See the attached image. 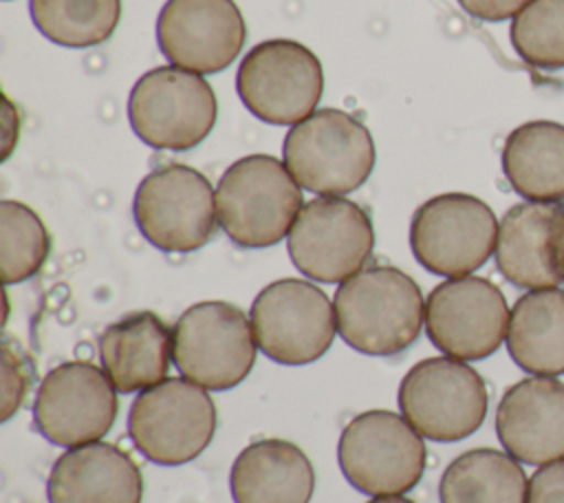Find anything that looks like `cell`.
I'll return each instance as SVG.
<instances>
[{
    "mask_svg": "<svg viewBox=\"0 0 564 503\" xmlns=\"http://www.w3.org/2000/svg\"><path fill=\"white\" fill-rule=\"evenodd\" d=\"M335 322L341 340L366 355H397L421 333L425 302L405 271L375 265L344 280L335 291Z\"/></svg>",
    "mask_w": 564,
    "mask_h": 503,
    "instance_id": "cell-1",
    "label": "cell"
},
{
    "mask_svg": "<svg viewBox=\"0 0 564 503\" xmlns=\"http://www.w3.org/2000/svg\"><path fill=\"white\" fill-rule=\"evenodd\" d=\"M302 185L271 154H247L231 163L216 188V212L225 234L240 247H269L289 236Z\"/></svg>",
    "mask_w": 564,
    "mask_h": 503,
    "instance_id": "cell-2",
    "label": "cell"
},
{
    "mask_svg": "<svg viewBox=\"0 0 564 503\" xmlns=\"http://www.w3.org/2000/svg\"><path fill=\"white\" fill-rule=\"evenodd\" d=\"M282 154L293 179L322 196L357 190L375 168L370 130L337 108H319L295 124L284 137Z\"/></svg>",
    "mask_w": 564,
    "mask_h": 503,
    "instance_id": "cell-3",
    "label": "cell"
},
{
    "mask_svg": "<svg viewBox=\"0 0 564 503\" xmlns=\"http://www.w3.org/2000/svg\"><path fill=\"white\" fill-rule=\"evenodd\" d=\"M216 404L207 388L187 377H165L141 390L128 413L137 450L159 465L196 459L214 439Z\"/></svg>",
    "mask_w": 564,
    "mask_h": 503,
    "instance_id": "cell-4",
    "label": "cell"
},
{
    "mask_svg": "<svg viewBox=\"0 0 564 503\" xmlns=\"http://www.w3.org/2000/svg\"><path fill=\"white\" fill-rule=\"evenodd\" d=\"M337 461L352 488L370 496H390L421 481L427 448L403 415L366 410L344 426Z\"/></svg>",
    "mask_w": 564,
    "mask_h": 503,
    "instance_id": "cell-5",
    "label": "cell"
},
{
    "mask_svg": "<svg viewBox=\"0 0 564 503\" xmlns=\"http://www.w3.org/2000/svg\"><path fill=\"white\" fill-rule=\"evenodd\" d=\"M256 349L251 320L223 300L192 304L172 329V362L207 390L238 386L253 368Z\"/></svg>",
    "mask_w": 564,
    "mask_h": 503,
    "instance_id": "cell-6",
    "label": "cell"
},
{
    "mask_svg": "<svg viewBox=\"0 0 564 503\" xmlns=\"http://www.w3.org/2000/svg\"><path fill=\"white\" fill-rule=\"evenodd\" d=\"M218 104L214 88L198 73L156 66L130 90L128 119L134 135L159 150H189L214 128Z\"/></svg>",
    "mask_w": 564,
    "mask_h": 503,
    "instance_id": "cell-7",
    "label": "cell"
},
{
    "mask_svg": "<svg viewBox=\"0 0 564 503\" xmlns=\"http://www.w3.org/2000/svg\"><path fill=\"white\" fill-rule=\"evenodd\" d=\"M397 402L421 437L458 441L480 428L489 397L480 373L447 355L416 362L401 379Z\"/></svg>",
    "mask_w": 564,
    "mask_h": 503,
    "instance_id": "cell-8",
    "label": "cell"
},
{
    "mask_svg": "<svg viewBox=\"0 0 564 503\" xmlns=\"http://www.w3.org/2000/svg\"><path fill=\"white\" fill-rule=\"evenodd\" d=\"M498 221L478 196L447 192L416 207L410 223L414 258L436 276L460 278L482 267L496 252Z\"/></svg>",
    "mask_w": 564,
    "mask_h": 503,
    "instance_id": "cell-9",
    "label": "cell"
},
{
    "mask_svg": "<svg viewBox=\"0 0 564 503\" xmlns=\"http://www.w3.org/2000/svg\"><path fill=\"white\" fill-rule=\"evenodd\" d=\"M236 88L258 119L295 126L313 115L322 99V62L295 40H264L242 57Z\"/></svg>",
    "mask_w": 564,
    "mask_h": 503,
    "instance_id": "cell-10",
    "label": "cell"
},
{
    "mask_svg": "<svg viewBox=\"0 0 564 503\" xmlns=\"http://www.w3.org/2000/svg\"><path fill=\"white\" fill-rule=\"evenodd\" d=\"M139 232L161 252L200 249L216 232V194L198 170L170 163L139 183L132 203Z\"/></svg>",
    "mask_w": 564,
    "mask_h": 503,
    "instance_id": "cell-11",
    "label": "cell"
},
{
    "mask_svg": "<svg viewBox=\"0 0 564 503\" xmlns=\"http://www.w3.org/2000/svg\"><path fill=\"white\" fill-rule=\"evenodd\" d=\"M258 349L286 366L311 364L322 357L337 331L330 298L313 282L282 278L267 285L249 313Z\"/></svg>",
    "mask_w": 564,
    "mask_h": 503,
    "instance_id": "cell-12",
    "label": "cell"
},
{
    "mask_svg": "<svg viewBox=\"0 0 564 503\" xmlns=\"http://www.w3.org/2000/svg\"><path fill=\"white\" fill-rule=\"evenodd\" d=\"M286 247L293 265L306 278L344 282L361 271L372 254V221L355 201L317 196L300 210Z\"/></svg>",
    "mask_w": 564,
    "mask_h": 503,
    "instance_id": "cell-13",
    "label": "cell"
},
{
    "mask_svg": "<svg viewBox=\"0 0 564 503\" xmlns=\"http://www.w3.org/2000/svg\"><path fill=\"white\" fill-rule=\"evenodd\" d=\"M117 388L88 360L62 362L37 386L33 421L44 439L62 448L99 441L115 424Z\"/></svg>",
    "mask_w": 564,
    "mask_h": 503,
    "instance_id": "cell-14",
    "label": "cell"
},
{
    "mask_svg": "<svg viewBox=\"0 0 564 503\" xmlns=\"http://www.w3.org/2000/svg\"><path fill=\"white\" fill-rule=\"evenodd\" d=\"M505 293L487 278L460 276L436 285L425 300V331L445 355L474 362L489 357L509 331Z\"/></svg>",
    "mask_w": 564,
    "mask_h": 503,
    "instance_id": "cell-15",
    "label": "cell"
},
{
    "mask_svg": "<svg viewBox=\"0 0 564 503\" xmlns=\"http://www.w3.org/2000/svg\"><path fill=\"white\" fill-rule=\"evenodd\" d=\"M247 40L234 0H167L156 20V42L172 66L207 75L227 68Z\"/></svg>",
    "mask_w": 564,
    "mask_h": 503,
    "instance_id": "cell-16",
    "label": "cell"
},
{
    "mask_svg": "<svg viewBox=\"0 0 564 503\" xmlns=\"http://www.w3.org/2000/svg\"><path fill=\"white\" fill-rule=\"evenodd\" d=\"M498 271L522 289L564 282V203L527 201L507 210L496 240Z\"/></svg>",
    "mask_w": 564,
    "mask_h": 503,
    "instance_id": "cell-17",
    "label": "cell"
},
{
    "mask_svg": "<svg viewBox=\"0 0 564 503\" xmlns=\"http://www.w3.org/2000/svg\"><path fill=\"white\" fill-rule=\"evenodd\" d=\"M496 432L520 463L564 459V384L535 375L507 388L496 410Z\"/></svg>",
    "mask_w": 564,
    "mask_h": 503,
    "instance_id": "cell-18",
    "label": "cell"
},
{
    "mask_svg": "<svg viewBox=\"0 0 564 503\" xmlns=\"http://www.w3.org/2000/svg\"><path fill=\"white\" fill-rule=\"evenodd\" d=\"M46 494L51 503H141L143 477L128 452L99 439L53 463Z\"/></svg>",
    "mask_w": 564,
    "mask_h": 503,
    "instance_id": "cell-19",
    "label": "cell"
},
{
    "mask_svg": "<svg viewBox=\"0 0 564 503\" xmlns=\"http://www.w3.org/2000/svg\"><path fill=\"white\" fill-rule=\"evenodd\" d=\"M101 368L119 393H141L165 379L172 331L152 311L128 313L99 338Z\"/></svg>",
    "mask_w": 564,
    "mask_h": 503,
    "instance_id": "cell-20",
    "label": "cell"
},
{
    "mask_svg": "<svg viewBox=\"0 0 564 503\" xmlns=\"http://www.w3.org/2000/svg\"><path fill=\"white\" fill-rule=\"evenodd\" d=\"M234 503H308L315 470L304 450L284 439H260L240 450L231 465Z\"/></svg>",
    "mask_w": 564,
    "mask_h": 503,
    "instance_id": "cell-21",
    "label": "cell"
},
{
    "mask_svg": "<svg viewBox=\"0 0 564 503\" xmlns=\"http://www.w3.org/2000/svg\"><path fill=\"white\" fill-rule=\"evenodd\" d=\"M500 159L509 185L527 201L564 199V124L535 119L513 128Z\"/></svg>",
    "mask_w": 564,
    "mask_h": 503,
    "instance_id": "cell-22",
    "label": "cell"
},
{
    "mask_svg": "<svg viewBox=\"0 0 564 503\" xmlns=\"http://www.w3.org/2000/svg\"><path fill=\"white\" fill-rule=\"evenodd\" d=\"M507 349L533 375L564 373V289H531L511 309Z\"/></svg>",
    "mask_w": 564,
    "mask_h": 503,
    "instance_id": "cell-23",
    "label": "cell"
},
{
    "mask_svg": "<svg viewBox=\"0 0 564 503\" xmlns=\"http://www.w3.org/2000/svg\"><path fill=\"white\" fill-rule=\"evenodd\" d=\"M527 474L520 461L494 448L458 454L438 483L441 503H527Z\"/></svg>",
    "mask_w": 564,
    "mask_h": 503,
    "instance_id": "cell-24",
    "label": "cell"
},
{
    "mask_svg": "<svg viewBox=\"0 0 564 503\" xmlns=\"http://www.w3.org/2000/svg\"><path fill=\"white\" fill-rule=\"evenodd\" d=\"M37 31L68 49H86L106 42L121 18V0H31Z\"/></svg>",
    "mask_w": 564,
    "mask_h": 503,
    "instance_id": "cell-25",
    "label": "cell"
},
{
    "mask_svg": "<svg viewBox=\"0 0 564 503\" xmlns=\"http://www.w3.org/2000/svg\"><path fill=\"white\" fill-rule=\"evenodd\" d=\"M51 252L42 218L24 203H0V271L4 285L22 282L40 271Z\"/></svg>",
    "mask_w": 564,
    "mask_h": 503,
    "instance_id": "cell-26",
    "label": "cell"
},
{
    "mask_svg": "<svg viewBox=\"0 0 564 503\" xmlns=\"http://www.w3.org/2000/svg\"><path fill=\"white\" fill-rule=\"evenodd\" d=\"M516 53L535 68H564V0H531L511 22Z\"/></svg>",
    "mask_w": 564,
    "mask_h": 503,
    "instance_id": "cell-27",
    "label": "cell"
},
{
    "mask_svg": "<svg viewBox=\"0 0 564 503\" xmlns=\"http://www.w3.org/2000/svg\"><path fill=\"white\" fill-rule=\"evenodd\" d=\"M31 386V362L15 340L2 342V406L0 419H11L22 406Z\"/></svg>",
    "mask_w": 564,
    "mask_h": 503,
    "instance_id": "cell-28",
    "label": "cell"
},
{
    "mask_svg": "<svg viewBox=\"0 0 564 503\" xmlns=\"http://www.w3.org/2000/svg\"><path fill=\"white\" fill-rule=\"evenodd\" d=\"M527 503H564V459L544 463L531 474Z\"/></svg>",
    "mask_w": 564,
    "mask_h": 503,
    "instance_id": "cell-29",
    "label": "cell"
},
{
    "mask_svg": "<svg viewBox=\"0 0 564 503\" xmlns=\"http://www.w3.org/2000/svg\"><path fill=\"white\" fill-rule=\"evenodd\" d=\"M531 0H458V4L474 18L485 22H500L516 18Z\"/></svg>",
    "mask_w": 564,
    "mask_h": 503,
    "instance_id": "cell-30",
    "label": "cell"
},
{
    "mask_svg": "<svg viewBox=\"0 0 564 503\" xmlns=\"http://www.w3.org/2000/svg\"><path fill=\"white\" fill-rule=\"evenodd\" d=\"M18 135H20V113H18L15 104L4 95V104H2V150H0L2 161H7L9 154L13 152V148L18 143Z\"/></svg>",
    "mask_w": 564,
    "mask_h": 503,
    "instance_id": "cell-31",
    "label": "cell"
},
{
    "mask_svg": "<svg viewBox=\"0 0 564 503\" xmlns=\"http://www.w3.org/2000/svg\"><path fill=\"white\" fill-rule=\"evenodd\" d=\"M366 503H414V501L405 499L401 494H390V496H375V499H370Z\"/></svg>",
    "mask_w": 564,
    "mask_h": 503,
    "instance_id": "cell-32",
    "label": "cell"
}]
</instances>
